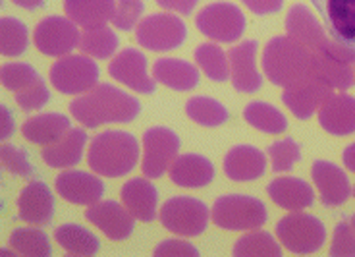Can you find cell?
Returning a JSON list of instances; mask_svg holds the SVG:
<instances>
[{"label": "cell", "instance_id": "obj_1", "mask_svg": "<svg viewBox=\"0 0 355 257\" xmlns=\"http://www.w3.org/2000/svg\"><path fill=\"white\" fill-rule=\"evenodd\" d=\"M71 116L85 128H98L114 122H132L141 113V105L130 93L110 83H98L87 93L73 99Z\"/></svg>", "mask_w": 355, "mask_h": 257}, {"label": "cell", "instance_id": "obj_2", "mask_svg": "<svg viewBox=\"0 0 355 257\" xmlns=\"http://www.w3.org/2000/svg\"><path fill=\"white\" fill-rule=\"evenodd\" d=\"M261 66L270 83L288 88L313 76V49L297 43L290 35L272 37L263 51Z\"/></svg>", "mask_w": 355, "mask_h": 257}, {"label": "cell", "instance_id": "obj_3", "mask_svg": "<svg viewBox=\"0 0 355 257\" xmlns=\"http://www.w3.org/2000/svg\"><path fill=\"white\" fill-rule=\"evenodd\" d=\"M137 159H139V143L130 132L107 130L95 135L89 145V167L103 176H125L135 169Z\"/></svg>", "mask_w": 355, "mask_h": 257}, {"label": "cell", "instance_id": "obj_4", "mask_svg": "<svg viewBox=\"0 0 355 257\" xmlns=\"http://www.w3.org/2000/svg\"><path fill=\"white\" fill-rule=\"evenodd\" d=\"M214 224L224 231H257L268 219L265 204L251 195L230 194L218 197L213 205Z\"/></svg>", "mask_w": 355, "mask_h": 257}, {"label": "cell", "instance_id": "obj_5", "mask_svg": "<svg viewBox=\"0 0 355 257\" xmlns=\"http://www.w3.org/2000/svg\"><path fill=\"white\" fill-rule=\"evenodd\" d=\"M313 76L327 81L332 89L346 91L355 83V47L327 41L313 49Z\"/></svg>", "mask_w": 355, "mask_h": 257}, {"label": "cell", "instance_id": "obj_6", "mask_svg": "<svg viewBox=\"0 0 355 257\" xmlns=\"http://www.w3.org/2000/svg\"><path fill=\"white\" fill-rule=\"evenodd\" d=\"M276 234L282 246L292 254L309 256L319 251L327 242V229L324 224L313 215L293 211L276 224Z\"/></svg>", "mask_w": 355, "mask_h": 257}, {"label": "cell", "instance_id": "obj_7", "mask_svg": "<svg viewBox=\"0 0 355 257\" xmlns=\"http://www.w3.org/2000/svg\"><path fill=\"white\" fill-rule=\"evenodd\" d=\"M211 213L209 207L197 199L187 195L172 197L160 209V222L170 232H176L180 236H199L207 231Z\"/></svg>", "mask_w": 355, "mask_h": 257}, {"label": "cell", "instance_id": "obj_8", "mask_svg": "<svg viewBox=\"0 0 355 257\" xmlns=\"http://www.w3.org/2000/svg\"><path fill=\"white\" fill-rule=\"evenodd\" d=\"M187 37V27L182 19L172 14H151L135 27L137 43L147 51L168 53L180 49Z\"/></svg>", "mask_w": 355, "mask_h": 257}, {"label": "cell", "instance_id": "obj_9", "mask_svg": "<svg viewBox=\"0 0 355 257\" xmlns=\"http://www.w3.org/2000/svg\"><path fill=\"white\" fill-rule=\"evenodd\" d=\"M197 29L213 41L234 43L245 31V16L232 2H214L196 16Z\"/></svg>", "mask_w": 355, "mask_h": 257}, {"label": "cell", "instance_id": "obj_10", "mask_svg": "<svg viewBox=\"0 0 355 257\" xmlns=\"http://www.w3.org/2000/svg\"><path fill=\"white\" fill-rule=\"evenodd\" d=\"M98 66L95 60L81 54H66L51 70V83L66 95H78L93 89L98 81Z\"/></svg>", "mask_w": 355, "mask_h": 257}, {"label": "cell", "instance_id": "obj_11", "mask_svg": "<svg viewBox=\"0 0 355 257\" xmlns=\"http://www.w3.org/2000/svg\"><path fill=\"white\" fill-rule=\"evenodd\" d=\"M180 138L164 126H153L143 133V174L147 178H160L170 170L178 159Z\"/></svg>", "mask_w": 355, "mask_h": 257}, {"label": "cell", "instance_id": "obj_12", "mask_svg": "<svg viewBox=\"0 0 355 257\" xmlns=\"http://www.w3.org/2000/svg\"><path fill=\"white\" fill-rule=\"evenodd\" d=\"M80 31L73 19L49 16L35 27L37 49L46 56H66L80 44Z\"/></svg>", "mask_w": 355, "mask_h": 257}, {"label": "cell", "instance_id": "obj_13", "mask_svg": "<svg viewBox=\"0 0 355 257\" xmlns=\"http://www.w3.org/2000/svg\"><path fill=\"white\" fill-rule=\"evenodd\" d=\"M330 95H332V88L327 81L319 80L317 76H307L288 85L282 93V101L295 118L307 120L315 113H319Z\"/></svg>", "mask_w": 355, "mask_h": 257}, {"label": "cell", "instance_id": "obj_14", "mask_svg": "<svg viewBox=\"0 0 355 257\" xmlns=\"http://www.w3.org/2000/svg\"><path fill=\"white\" fill-rule=\"evenodd\" d=\"M110 78L118 83H124L125 88L133 89L137 93L151 95L157 88V80L149 76L147 70V58L141 51L128 47L122 53H118L108 66Z\"/></svg>", "mask_w": 355, "mask_h": 257}, {"label": "cell", "instance_id": "obj_15", "mask_svg": "<svg viewBox=\"0 0 355 257\" xmlns=\"http://www.w3.org/2000/svg\"><path fill=\"white\" fill-rule=\"evenodd\" d=\"M311 4L334 41L355 47V0H311Z\"/></svg>", "mask_w": 355, "mask_h": 257}, {"label": "cell", "instance_id": "obj_16", "mask_svg": "<svg viewBox=\"0 0 355 257\" xmlns=\"http://www.w3.org/2000/svg\"><path fill=\"white\" fill-rule=\"evenodd\" d=\"M257 49L255 39L243 41L238 47H232L228 53L230 58V80L232 85L240 93H257L263 85V78L257 70Z\"/></svg>", "mask_w": 355, "mask_h": 257}, {"label": "cell", "instance_id": "obj_17", "mask_svg": "<svg viewBox=\"0 0 355 257\" xmlns=\"http://www.w3.org/2000/svg\"><path fill=\"white\" fill-rule=\"evenodd\" d=\"M54 188L60 197L73 205H93L105 194L103 180L83 170H66L56 176Z\"/></svg>", "mask_w": 355, "mask_h": 257}, {"label": "cell", "instance_id": "obj_18", "mask_svg": "<svg viewBox=\"0 0 355 257\" xmlns=\"http://www.w3.org/2000/svg\"><path fill=\"white\" fill-rule=\"evenodd\" d=\"M87 221L103 231L110 240H125L135 229V217L112 199L97 201L87 209Z\"/></svg>", "mask_w": 355, "mask_h": 257}, {"label": "cell", "instance_id": "obj_19", "mask_svg": "<svg viewBox=\"0 0 355 257\" xmlns=\"http://www.w3.org/2000/svg\"><path fill=\"white\" fill-rule=\"evenodd\" d=\"M313 180L315 186L319 188L320 199L327 207H338L344 205L352 195V184L344 170L330 160H315L313 163Z\"/></svg>", "mask_w": 355, "mask_h": 257}, {"label": "cell", "instance_id": "obj_20", "mask_svg": "<svg viewBox=\"0 0 355 257\" xmlns=\"http://www.w3.org/2000/svg\"><path fill=\"white\" fill-rule=\"evenodd\" d=\"M18 213L21 221L43 226L53 221L54 197L51 188L44 182H29L18 197Z\"/></svg>", "mask_w": 355, "mask_h": 257}, {"label": "cell", "instance_id": "obj_21", "mask_svg": "<svg viewBox=\"0 0 355 257\" xmlns=\"http://www.w3.org/2000/svg\"><path fill=\"white\" fill-rule=\"evenodd\" d=\"M265 153L253 145H236L224 159V174L234 182H249L265 174Z\"/></svg>", "mask_w": 355, "mask_h": 257}, {"label": "cell", "instance_id": "obj_22", "mask_svg": "<svg viewBox=\"0 0 355 257\" xmlns=\"http://www.w3.org/2000/svg\"><path fill=\"white\" fill-rule=\"evenodd\" d=\"M319 124L332 135H349L355 132V97L338 93L330 95L319 110Z\"/></svg>", "mask_w": 355, "mask_h": 257}, {"label": "cell", "instance_id": "obj_23", "mask_svg": "<svg viewBox=\"0 0 355 257\" xmlns=\"http://www.w3.org/2000/svg\"><path fill=\"white\" fill-rule=\"evenodd\" d=\"M122 201L125 209L141 222H153L157 219V204H159V192L145 178H132L128 180L122 190Z\"/></svg>", "mask_w": 355, "mask_h": 257}, {"label": "cell", "instance_id": "obj_24", "mask_svg": "<svg viewBox=\"0 0 355 257\" xmlns=\"http://www.w3.org/2000/svg\"><path fill=\"white\" fill-rule=\"evenodd\" d=\"M170 178L180 188H197L209 186L214 178V167L211 160L197 155V153H186L180 155L172 167H170Z\"/></svg>", "mask_w": 355, "mask_h": 257}, {"label": "cell", "instance_id": "obj_25", "mask_svg": "<svg viewBox=\"0 0 355 257\" xmlns=\"http://www.w3.org/2000/svg\"><path fill=\"white\" fill-rule=\"evenodd\" d=\"M268 195L280 209L288 211H303L315 204V192L303 178H276L268 184Z\"/></svg>", "mask_w": 355, "mask_h": 257}, {"label": "cell", "instance_id": "obj_26", "mask_svg": "<svg viewBox=\"0 0 355 257\" xmlns=\"http://www.w3.org/2000/svg\"><path fill=\"white\" fill-rule=\"evenodd\" d=\"M85 143H87V133L80 128H70L62 138L46 145V149L43 151V160L53 169H71L83 157Z\"/></svg>", "mask_w": 355, "mask_h": 257}, {"label": "cell", "instance_id": "obj_27", "mask_svg": "<svg viewBox=\"0 0 355 257\" xmlns=\"http://www.w3.org/2000/svg\"><path fill=\"white\" fill-rule=\"evenodd\" d=\"M286 31L297 43L305 44L309 49H319L320 44L329 41L324 27L320 26L319 19L311 14V10L305 4H293L290 8L286 16Z\"/></svg>", "mask_w": 355, "mask_h": 257}, {"label": "cell", "instance_id": "obj_28", "mask_svg": "<svg viewBox=\"0 0 355 257\" xmlns=\"http://www.w3.org/2000/svg\"><path fill=\"white\" fill-rule=\"evenodd\" d=\"M155 80L176 91H189L199 85V70L182 58H159L153 64Z\"/></svg>", "mask_w": 355, "mask_h": 257}, {"label": "cell", "instance_id": "obj_29", "mask_svg": "<svg viewBox=\"0 0 355 257\" xmlns=\"http://www.w3.org/2000/svg\"><path fill=\"white\" fill-rule=\"evenodd\" d=\"M114 6L116 0H64L66 14L85 29L105 26L114 16Z\"/></svg>", "mask_w": 355, "mask_h": 257}, {"label": "cell", "instance_id": "obj_30", "mask_svg": "<svg viewBox=\"0 0 355 257\" xmlns=\"http://www.w3.org/2000/svg\"><path fill=\"white\" fill-rule=\"evenodd\" d=\"M70 128V120L66 116L49 113V115H37L26 120V124L21 126V132L29 142L37 145H51L58 138H62Z\"/></svg>", "mask_w": 355, "mask_h": 257}, {"label": "cell", "instance_id": "obj_31", "mask_svg": "<svg viewBox=\"0 0 355 257\" xmlns=\"http://www.w3.org/2000/svg\"><path fill=\"white\" fill-rule=\"evenodd\" d=\"M54 238L70 256H95L101 248V242L93 232H89L87 229H83L80 224H71V222L58 226L54 232Z\"/></svg>", "mask_w": 355, "mask_h": 257}, {"label": "cell", "instance_id": "obj_32", "mask_svg": "<svg viewBox=\"0 0 355 257\" xmlns=\"http://www.w3.org/2000/svg\"><path fill=\"white\" fill-rule=\"evenodd\" d=\"M243 116L253 128L265 133H282L288 130V118L275 105L265 101H251L243 108Z\"/></svg>", "mask_w": 355, "mask_h": 257}, {"label": "cell", "instance_id": "obj_33", "mask_svg": "<svg viewBox=\"0 0 355 257\" xmlns=\"http://www.w3.org/2000/svg\"><path fill=\"white\" fill-rule=\"evenodd\" d=\"M186 115L197 122V124L207 126V128H214V126H222L228 122V108L222 105L220 101L213 97H203L197 95L191 97L186 103Z\"/></svg>", "mask_w": 355, "mask_h": 257}, {"label": "cell", "instance_id": "obj_34", "mask_svg": "<svg viewBox=\"0 0 355 257\" xmlns=\"http://www.w3.org/2000/svg\"><path fill=\"white\" fill-rule=\"evenodd\" d=\"M196 63L211 81H226L230 78V58L218 44L201 43L196 51Z\"/></svg>", "mask_w": 355, "mask_h": 257}, {"label": "cell", "instance_id": "obj_35", "mask_svg": "<svg viewBox=\"0 0 355 257\" xmlns=\"http://www.w3.org/2000/svg\"><path fill=\"white\" fill-rule=\"evenodd\" d=\"M118 44H120L118 35L110 27L105 26L85 29L80 39L81 51L89 56H93V58H101V60L110 58L118 51Z\"/></svg>", "mask_w": 355, "mask_h": 257}, {"label": "cell", "instance_id": "obj_36", "mask_svg": "<svg viewBox=\"0 0 355 257\" xmlns=\"http://www.w3.org/2000/svg\"><path fill=\"white\" fill-rule=\"evenodd\" d=\"M10 248L14 254L26 257H49L53 254L46 234L35 229H18L10 236Z\"/></svg>", "mask_w": 355, "mask_h": 257}, {"label": "cell", "instance_id": "obj_37", "mask_svg": "<svg viewBox=\"0 0 355 257\" xmlns=\"http://www.w3.org/2000/svg\"><path fill=\"white\" fill-rule=\"evenodd\" d=\"M232 254L236 257H280L282 249L272 234L253 232L238 240Z\"/></svg>", "mask_w": 355, "mask_h": 257}, {"label": "cell", "instance_id": "obj_38", "mask_svg": "<svg viewBox=\"0 0 355 257\" xmlns=\"http://www.w3.org/2000/svg\"><path fill=\"white\" fill-rule=\"evenodd\" d=\"M29 35L21 19L2 18L0 22V51L4 56H19L26 53Z\"/></svg>", "mask_w": 355, "mask_h": 257}, {"label": "cell", "instance_id": "obj_39", "mask_svg": "<svg viewBox=\"0 0 355 257\" xmlns=\"http://www.w3.org/2000/svg\"><path fill=\"white\" fill-rule=\"evenodd\" d=\"M268 157L272 163V172L282 174L292 170V167L302 159V145L295 142L293 138L278 140L268 147Z\"/></svg>", "mask_w": 355, "mask_h": 257}, {"label": "cell", "instance_id": "obj_40", "mask_svg": "<svg viewBox=\"0 0 355 257\" xmlns=\"http://www.w3.org/2000/svg\"><path fill=\"white\" fill-rule=\"evenodd\" d=\"M0 76H2V85L10 91H16V93L31 88L41 78L39 72L26 63H10L2 66Z\"/></svg>", "mask_w": 355, "mask_h": 257}, {"label": "cell", "instance_id": "obj_41", "mask_svg": "<svg viewBox=\"0 0 355 257\" xmlns=\"http://www.w3.org/2000/svg\"><path fill=\"white\" fill-rule=\"evenodd\" d=\"M0 160H2L4 170H8L14 176L35 178L37 169L29 163L27 151L21 149V147H14L10 143H4L2 151H0Z\"/></svg>", "mask_w": 355, "mask_h": 257}, {"label": "cell", "instance_id": "obj_42", "mask_svg": "<svg viewBox=\"0 0 355 257\" xmlns=\"http://www.w3.org/2000/svg\"><path fill=\"white\" fill-rule=\"evenodd\" d=\"M145 4L143 0H116L112 24L122 31H132L133 27L139 26Z\"/></svg>", "mask_w": 355, "mask_h": 257}, {"label": "cell", "instance_id": "obj_43", "mask_svg": "<svg viewBox=\"0 0 355 257\" xmlns=\"http://www.w3.org/2000/svg\"><path fill=\"white\" fill-rule=\"evenodd\" d=\"M49 101H51V93H49V88H46V83H44L43 78H39L31 88H27L24 89V91H18V93H16V103H18L19 107L24 108L26 113L43 108Z\"/></svg>", "mask_w": 355, "mask_h": 257}, {"label": "cell", "instance_id": "obj_44", "mask_svg": "<svg viewBox=\"0 0 355 257\" xmlns=\"http://www.w3.org/2000/svg\"><path fill=\"white\" fill-rule=\"evenodd\" d=\"M332 257H355V229L352 222H338L332 238Z\"/></svg>", "mask_w": 355, "mask_h": 257}, {"label": "cell", "instance_id": "obj_45", "mask_svg": "<svg viewBox=\"0 0 355 257\" xmlns=\"http://www.w3.org/2000/svg\"><path fill=\"white\" fill-rule=\"evenodd\" d=\"M153 256L157 257H197L199 256V249L196 246H191L189 242H184V240H164L160 242L159 246L155 248Z\"/></svg>", "mask_w": 355, "mask_h": 257}, {"label": "cell", "instance_id": "obj_46", "mask_svg": "<svg viewBox=\"0 0 355 257\" xmlns=\"http://www.w3.org/2000/svg\"><path fill=\"white\" fill-rule=\"evenodd\" d=\"M243 6L249 8L257 16H268V14H276L284 6V0H241Z\"/></svg>", "mask_w": 355, "mask_h": 257}, {"label": "cell", "instance_id": "obj_47", "mask_svg": "<svg viewBox=\"0 0 355 257\" xmlns=\"http://www.w3.org/2000/svg\"><path fill=\"white\" fill-rule=\"evenodd\" d=\"M197 2L199 0H157V4L162 8L170 10V12H176L182 16H187L196 10Z\"/></svg>", "mask_w": 355, "mask_h": 257}, {"label": "cell", "instance_id": "obj_48", "mask_svg": "<svg viewBox=\"0 0 355 257\" xmlns=\"http://www.w3.org/2000/svg\"><path fill=\"white\" fill-rule=\"evenodd\" d=\"M12 132H14V118L10 115L8 107L2 105L0 107V135H2V140H8Z\"/></svg>", "mask_w": 355, "mask_h": 257}, {"label": "cell", "instance_id": "obj_49", "mask_svg": "<svg viewBox=\"0 0 355 257\" xmlns=\"http://www.w3.org/2000/svg\"><path fill=\"white\" fill-rule=\"evenodd\" d=\"M344 165L349 172L355 174V143H349L344 149Z\"/></svg>", "mask_w": 355, "mask_h": 257}, {"label": "cell", "instance_id": "obj_50", "mask_svg": "<svg viewBox=\"0 0 355 257\" xmlns=\"http://www.w3.org/2000/svg\"><path fill=\"white\" fill-rule=\"evenodd\" d=\"M14 4H16V6H21V8H27V10H37L43 6L44 0H14Z\"/></svg>", "mask_w": 355, "mask_h": 257}, {"label": "cell", "instance_id": "obj_51", "mask_svg": "<svg viewBox=\"0 0 355 257\" xmlns=\"http://www.w3.org/2000/svg\"><path fill=\"white\" fill-rule=\"evenodd\" d=\"M349 222L354 224V229H355V215H352V217H349Z\"/></svg>", "mask_w": 355, "mask_h": 257}, {"label": "cell", "instance_id": "obj_52", "mask_svg": "<svg viewBox=\"0 0 355 257\" xmlns=\"http://www.w3.org/2000/svg\"><path fill=\"white\" fill-rule=\"evenodd\" d=\"M352 194H354V197H355V186H354V192H352Z\"/></svg>", "mask_w": 355, "mask_h": 257}]
</instances>
